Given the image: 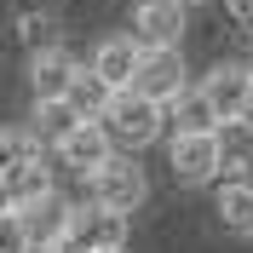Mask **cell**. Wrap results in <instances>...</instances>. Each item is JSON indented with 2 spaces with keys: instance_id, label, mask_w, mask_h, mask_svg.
<instances>
[{
  "instance_id": "8992f818",
  "label": "cell",
  "mask_w": 253,
  "mask_h": 253,
  "mask_svg": "<svg viewBox=\"0 0 253 253\" xmlns=\"http://www.w3.org/2000/svg\"><path fill=\"white\" fill-rule=\"evenodd\" d=\"M126 35H132L138 46H184V35H190V6H184V0H138Z\"/></svg>"
},
{
  "instance_id": "e0dca14e",
  "label": "cell",
  "mask_w": 253,
  "mask_h": 253,
  "mask_svg": "<svg viewBox=\"0 0 253 253\" xmlns=\"http://www.w3.org/2000/svg\"><path fill=\"white\" fill-rule=\"evenodd\" d=\"M29 156H41L35 132H29V126H12V121H0V178L12 173L17 161H29Z\"/></svg>"
},
{
  "instance_id": "30bf717a",
  "label": "cell",
  "mask_w": 253,
  "mask_h": 253,
  "mask_svg": "<svg viewBox=\"0 0 253 253\" xmlns=\"http://www.w3.org/2000/svg\"><path fill=\"white\" fill-rule=\"evenodd\" d=\"M248 86H253V63H236V58L213 63V69H207V81H202V92H207V104L219 110V121L242 110V98H248Z\"/></svg>"
},
{
  "instance_id": "484cf974",
  "label": "cell",
  "mask_w": 253,
  "mask_h": 253,
  "mask_svg": "<svg viewBox=\"0 0 253 253\" xmlns=\"http://www.w3.org/2000/svg\"><path fill=\"white\" fill-rule=\"evenodd\" d=\"M248 63H253V35H248Z\"/></svg>"
},
{
  "instance_id": "52a82bcc",
  "label": "cell",
  "mask_w": 253,
  "mask_h": 253,
  "mask_svg": "<svg viewBox=\"0 0 253 253\" xmlns=\"http://www.w3.org/2000/svg\"><path fill=\"white\" fill-rule=\"evenodd\" d=\"M110 150H115V144H110V132H104V121H98V115H81V121L69 126V138H63L52 156H58V167H69V173L86 178Z\"/></svg>"
},
{
  "instance_id": "3957f363",
  "label": "cell",
  "mask_w": 253,
  "mask_h": 253,
  "mask_svg": "<svg viewBox=\"0 0 253 253\" xmlns=\"http://www.w3.org/2000/svg\"><path fill=\"white\" fill-rule=\"evenodd\" d=\"M167 167H173L178 184H219L224 178V150H219V132L213 126H202V132H173V144H167Z\"/></svg>"
},
{
  "instance_id": "8fae6325",
  "label": "cell",
  "mask_w": 253,
  "mask_h": 253,
  "mask_svg": "<svg viewBox=\"0 0 253 253\" xmlns=\"http://www.w3.org/2000/svg\"><path fill=\"white\" fill-rule=\"evenodd\" d=\"M138 52H144V46L121 29V35H104V41L92 46V58H86V63H92L110 86H126V81H132V69H138Z\"/></svg>"
},
{
  "instance_id": "7a4b0ae2",
  "label": "cell",
  "mask_w": 253,
  "mask_h": 253,
  "mask_svg": "<svg viewBox=\"0 0 253 253\" xmlns=\"http://www.w3.org/2000/svg\"><path fill=\"white\" fill-rule=\"evenodd\" d=\"M86 196L104 202V207H121V213H138V207L150 202V178H144V167L132 161V150H110V156L86 173Z\"/></svg>"
},
{
  "instance_id": "603a6c76",
  "label": "cell",
  "mask_w": 253,
  "mask_h": 253,
  "mask_svg": "<svg viewBox=\"0 0 253 253\" xmlns=\"http://www.w3.org/2000/svg\"><path fill=\"white\" fill-rule=\"evenodd\" d=\"M236 115H242V121H253V86H248V98H242V110H236Z\"/></svg>"
},
{
  "instance_id": "2e32d148",
  "label": "cell",
  "mask_w": 253,
  "mask_h": 253,
  "mask_svg": "<svg viewBox=\"0 0 253 253\" xmlns=\"http://www.w3.org/2000/svg\"><path fill=\"white\" fill-rule=\"evenodd\" d=\"M110 92H115V86H110L104 75H98L92 63H75V75H69V92H63V98H69V104H75L81 115H104Z\"/></svg>"
},
{
  "instance_id": "ba28073f",
  "label": "cell",
  "mask_w": 253,
  "mask_h": 253,
  "mask_svg": "<svg viewBox=\"0 0 253 253\" xmlns=\"http://www.w3.org/2000/svg\"><path fill=\"white\" fill-rule=\"evenodd\" d=\"M69 75H75V52L63 46H41L29 52V63H23V86H29V98H63L69 92Z\"/></svg>"
},
{
  "instance_id": "277c9868",
  "label": "cell",
  "mask_w": 253,
  "mask_h": 253,
  "mask_svg": "<svg viewBox=\"0 0 253 253\" xmlns=\"http://www.w3.org/2000/svg\"><path fill=\"white\" fill-rule=\"evenodd\" d=\"M132 92L156 98V104H173L178 92L190 86V63H184V46H144L138 52V69L126 81Z\"/></svg>"
},
{
  "instance_id": "d4e9b609",
  "label": "cell",
  "mask_w": 253,
  "mask_h": 253,
  "mask_svg": "<svg viewBox=\"0 0 253 253\" xmlns=\"http://www.w3.org/2000/svg\"><path fill=\"white\" fill-rule=\"evenodd\" d=\"M98 253H126V248H98Z\"/></svg>"
},
{
  "instance_id": "7c38bea8",
  "label": "cell",
  "mask_w": 253,
  "mask_h": 253,
  "mask_svg": "<svg viewBox=\"0 0 253 253\" xmlns=\"http://www.w3.org/2000/svg\"><path fill=\"white\" fill-rule=\"evenodd\" d=\"M213 219H219V230H224V236L253 242V190L242 184V178L219 184V196H213Z\"/></svg>"
},
{
  "instance_id": "4316f807",
  "label": "cell",
  "mask_w": 253,
  "mask_h": 253,
  "mask_svg": "<svg viewBox=\"0 0 253 253\" xmlns=\"http://www.w3.org/2000/svg\"><path fill=\"white\" fill-rule=\"evenodd\" d=\"M184 6H207V0H184Z\"/></svg>"
},
{
  "instance_id": "9c48e42d",
  "label": "cell",
  "mask_w": 253,
  "mask_h": 253,
  "mask_svg": "<svg viewBox=\"0 0 253 253\" xmlns=\"http://www.w3.org/2000/svg\"><path fill=\"white\" fill-rule=\"evenodd\" d=\"M69 196L63 190H46V196H35V202L17 207V219H23V236L29 242H63V230H69Z\"/></svg>"
},
{
  "instance_id": "4fadbf2b",
  "label": "cell",
  "mask_w": 253,
  "mask_h": 253,
  "mask_svg": "<svg viewBox=\"0 0 253 253\" xmlns=\"http://www.w3.org/2000/svg\"><path fill=\"white\" fill-rule=\"evenodd\" d=\"M6 29H12V41L23 52H41V46H58L63 41V12H52V6H23Z\"/></svg>"
},
{
  "instance_id": "ac0fdd59",
  "label": "cell",
  "mask_w": 253,
  "mask_h": 253,
  "mask_svg": "<svg viewBox=\"0 0 253 253\" xmlns=\"http://www.w3.org/2000/svg\"><path fill=\"white\" fill-rule=\"evenodd\" d=\"M213 132H219V150H224V161H230V167H236L242 156H253V121H242V115H224Z\"/></svg>"
},
{
  "instance_id": "d6986e66",
  "label": "cell",
  "mask_w": 253,
  "mask_h": 253,
  "mask_svg": "<svg viewBox=\"0 0 253 253\" xmlns=\"http://www.w3.org/2000/svg\"><path fill=\"white\" fill-rule=\"evenodd\" d=\"M0 253H29V236H23L17 207H6V213H0Z\"/></svg>"
},
{
  "instance_id": "ffe728a7",
  "label": "cell",
  "mask_w": 253,
  "mask_h": 253,
  "mask_svg": "<svg viewBox=\"0 0 253 253\" xmlns=\"http://www.w3.org/2000/svg\"><path fill=\"white\" fill-rule=\"evenodd\" d=\"M224 17H230V29L253 35V0H224Z\"/></svg>"
},
{
  "instance_id": "5bb4252c",
  "label": "cell",
  "mask_w": 253,
  "mask_h": 253,
  "mask_svg": "<svg viewBox=\"0 0 253 253\" xmlns=\"http://www.w3.org/2000/svg\"><path fill=\"white\" fill-rule=\"evenodd\" d=\"M75 121H81V110L69 104V98H35V110H29V132H35L41 150H58Z\"/></svg>"
},
{
  "instance_id": "44dd1931",
  "label": "cell",
  "mask_w": 253,
  "mask_h": 253,
  "mask_svg": "<svg viewBox=\"0 0 253 253\" xmlns=\"http://www.w3.org/2000/svg\"><path fill=\"white\" fill-rule=\"evenodd\" d=\"M29 253H81V248L63 236V242H29Z\"/></svg>"
},
{
  "instance_id": "6da1fadb",
  "label": "cell",
  "mask_w": 253,
  "mask_h": 253,
  "mask_svg": "<svg viewBox=\"0 0 253 253\" xmlns=\"http://www.w3.org/2000/svg\"><path fill=\"white\" fill-rule=\"evenodd\" d=\"M98 121H104V132H110L115 150H150V144L161 138V126H167V104L132 92V86H115Z\"/></svg>"
},
{
  "instance_id": "9a60e30c",
  "label": "cell",
  "mask_w": 253,
  "mask_h": 253,
  "mask_svg": "<svg viewBox=\"0 0 253 253\" xmlns=\"http://www.w3.org/2000/svg\"><path fill=\"white\" fill-rule=\"evenodd\" d=\"M167 126H173V132H202V126H219V110L207 104L202 81H190L184 92L167 104Z\"/></svg>"
},
{
  "instance_id": "cb8c5ba5",
  "label": "cell",
  "mask_w": 253,
  "mask_h": 253,
  "mask_svg": "<svg viewBox=\"0 0 253 253\" xmlns=\"http://www.w3.org/2000/svg\"><path fill=\"white\" fill-rule=\"evenodd\" d=\"M6 207H12V196H6V178H0V213H6Z\"/></svg>"
},
{
  "instance_id": "5b68a950",
  "label": "cell",
  "mask_w": 253,
  "mask_h": 253,
  "mask_svg": "<svg viewBox=\"0 0 253 253\" xmlns=\"http://www.w3.org/2000/svg\"><path fill=\"white\" fill-rule=\"evenodd\" d=\"M126 219L132 213H121V207H104V202H75L69 207V230L63 236L75 242L81 253H98V248H126Z\"/></svg>"
},
{
  "instance_id": "7402d4cb",
  "label": "cell",
  "mask_w": 253,
  "mask_h": 253,
  "mask_svg": "<svg viewBox=\"0 0 253 253\" xmlns=\"http://www.w3.org/2000/svg\"><path fill=\"white\" fill-rule=\"evenodd\" d=\"M236 178H242V184L253 190V156H242V161H236Z\"/></svg>"
}]
</instances>
